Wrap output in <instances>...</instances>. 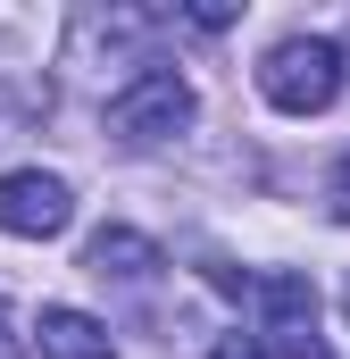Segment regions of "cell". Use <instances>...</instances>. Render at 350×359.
<instances>
[{"instance_id": "obj_7", "label": "cell", "mask_w": 350, "mask_h": 359, "mask_svg": "<svg viewBox=\"0 0 350 359\" xmlns=\"http://www.w3.org/2000/svg\"><path fill=\"white\" fill-rule=\"evenodd\" d=\"M34 343H42V359H117V343H108V326L92 318V309H76V301H50L34 326H25Z\"/></svg>"}, {"instance_id": "obj_5", "label": "cell", "mask_w": 350, "mask_h": 359, "mask_svg": "<svg viewBox=\"0 0 350 359\" xmlns=\"http://www.w3.org/2000/svg\"><path fill=\"white\" fill-rule=\"evenodd\" d=\"M76 226V184L50 176V168H8L0 176V234L17 243H50Z\"/></svg>"}, {"instance_id": "obj_1", "label": "cell", "mask_w": 350, "mask_h": 359, "mask_svg": "<svg viewBox=\"0 0 350 359\" xmlns=\"http://www.w3.org/2000/svg\"><path fill=\"white\" fill-rule=\"evenodd\" d=\"M175 17H150V8H125V0H84V8H67V34H59V67L92 92H125L142 67H150V50H159V34H167Z\"/></svg>"}, {"instance_id": "obj_4", "label": "cell", "mask_w": 350, "mask_h": 359, "mask_svg": "<svg viewBox=\"0 0 350 359\" xmlns=\"http://www.w3.org/2000/svg\"><path fill=\"white\" fill-rule=\"evenodd\" d=\"M251 301H259V343L284 359H334L326 351V334H317V318H326V301H317V284L300 268H267L251 284Z\"/></svg>"}, {"instance_id": "obj_8", "label": "cell", "mask_w": 350, "mask_h": 359, "mask_svg": "<svg viewBox=\"0 0 350 359\" xmlns=\"http://www.w3.org/2000/svg\"><path fill=\"white\" fill-rule=\"evenodd\" d=\"M326 217H334V226H350V151L326 168Z\"/></svg>"}, {"instance_id": "obj_6", "label": "cell", "mask_w": 350, "mask_h": 359, "mask_svg": "<svg viewBox=\"0 0 350 359\" xmlns=\"http://www.w3.org/2000/svg\"><path fill=\"white\" fill-rule=\"evenodd\" d=\"M159 268H167V251L134 226H100L84 243V276H100V284H150Z\"/></svg>"}, {"instance_id": "obj_3", "label": "cell", "mask_w": 350, "mask_h": 359, "mask_svg": "<svg viewBox=\"0 0 350 359\" xmlns=\"http://www.w3.org/2000/svg\"><path fill=\"white\" fill-rule=\"evenodd\" d=\"M259 100L275 117H317V109H334V100H342V42H326V34H284L259 59Z\"/></svg>"}, {"instance_id": "obj_11", "label": "cell", "mask_w": 350, "mask_h": 359, "mask_svg": "<svg viewBox=\"0 0 350 359\" xmlns=\"http://www.w3.org/2000/svg\"><path fill=\"white\" fill-rule=\"evenodd\" d=\"M342 318H350V284H342Z\"/></svg>"}, {"instance_id": "obj_2", "label": "cell", "mask_w": 350, "mask_h": 359, "mask_svg": "<svg viewBox=\"0 0 350 359\" xmlns=\"http://www.w3.org/2000/svg\"><path fill=\"white\" fill-rule=\"evenodd\" d=\"M192 117H200V92H192V76L167 67V59H150L134 84L108 92V109H100V126H108L117 151H167V142L192 134Z\"/></svg>"}, {"instance_id": "obj_9", "label": "cell", "mask_w": 350, "mask_h": 359, "mask_svg": "<svg viewBox=\"0 0 350 359\" xmlns=\"http://www.w3.org/2000/svg\"><path fill=\"white\" fill-rule=\"evenodd\" d=\"M34 351V334H25V318L8 309V292H0V359H25Z\"/></svg>"}, {"instance_id": "obj_10", "label": "cell", "mask_w": 350, "mask_h": 359, "mask_svg": "<svg viewBox=\"0 0 350 359\" xmlns=\"http://www.w3.org/2000/svg\"><path fill=\"white\" fill-rule=\"evenodd\" d=\"M209 359H275L259 343V334H217V343H209Z\"/></svg>"}]
</instances>
